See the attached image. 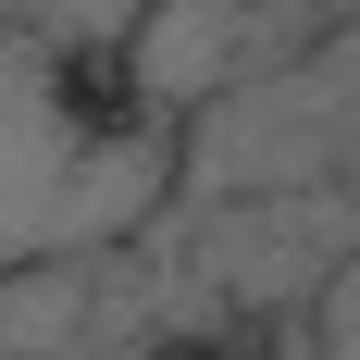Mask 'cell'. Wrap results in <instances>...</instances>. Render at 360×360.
Wrapping results in <instances>:
<instances>
[{
  "label": "cell",
  "instance_id": "3",
  "mask_svg": "<svg viewBox=\"0 0 360 360\" xmlns=\"http://www.w3.org/2000/svg\"><path fill=\"white\" fill-rule=\"evenodd\" d=\"M335 25H348V13H323V0H149V13H137V50H124V100L186 137L199 112L249 100L261 75L311 63Z\"/></svg>",
  "mask_w": 360,
  "mask_h": 360
},
{
  "label": "cell",
  "instance_id": "1",
  "mask_svg": "<svg viewBox=\"0 0 360 360\" xmlns=\"http://www.w3.org/2000/svg\"><path fill=\"white\" fill-rule=\"evenodd\" d=\"M186 186V137L124 100L112 63H50L0 25V286L137 249Z\"/></svg>",
  "mask_w": 360,
  "mask_h": 360
},
{
  "label": "cell",
  "instance_id": "2",
  "mask_svg": "<svg viewBox=\"0 0 360 360\" xmlns=\"http://www.w3.org/2000/svg\"><path fill=\"white\" fill-rule=\"evenodd\" d=\"M186 212H274V199H360V13L311 63L261 75L249 100L186 124Z\"/></svg>",
  "mask_w": 360,
  "mask_h": 360
},
{
  "label": "cell",
  "instance_id": "4",
  "mask_svg": "<svg viewBox=\"0 0 360 360\" xmlns=\"http://www.w3.org/2000/svg\"><path fill=\"white\" fill-rule=\"evenodd\" d=\"M311 360H360V249L335 261V286L311 298Z\"/></svg>",
  "mask_w": 360,
  "mask_h": 360
}]
</instances>
